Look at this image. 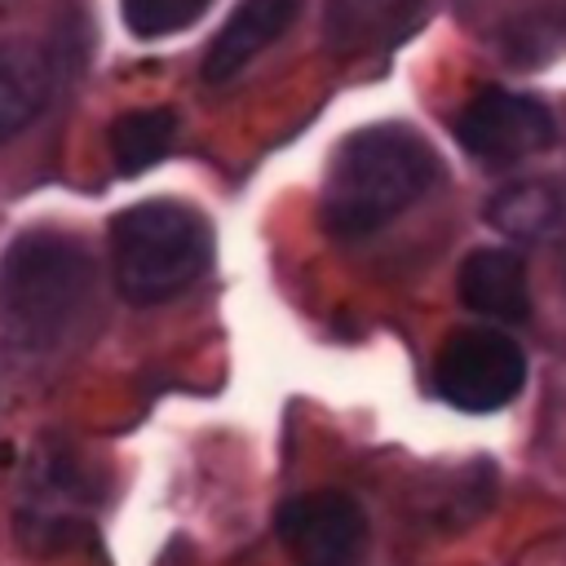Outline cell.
<instances>
[{
    "instance_id": "obj_11",
    "label": "cell",
    "mask_w": 566,
    "mask_h": 566,
    "mask_svg": "<svg viewBox=\"0 0 566 566\" xmlns=\"http://www.w3.org/2000/svg\"><path fill=\"white\" fill-rule=\"evenodd\" d=\"M486 217L500 234L517 243H553L566 234V199L548 181H513L491 203Z\"/></svg>"
},
{
    "instance_id": "obj_13",
    "label": "cell",
    "mask_w": 566,
    "mask_h": 566,
    "mask_svg": "<svg viewBox=\"0 0 566 566\" xmlns=\"http://www.w3.org/2000/svg\"><path fill=\"white\" fill-rule=\"evenodd\" d=\"M119 4H124L128 31L142 40H155V35H172L190 27L212 0H119Z\"/></svg>"
},
{
    "instance_id": "obj_8",
    "label": "cell",
    "mask_w": 566,
    "mask_h": 566,
    "mask_svg": "<svg viewBox=\"0 0 566 566\" xmlns=\"http://www.w3.org/2000/svg\"><path fill=\"white\" fill-rule=\"evenodd\" d=\"M460 301L495 323H522L531 314V287H526V265L509 248H478L460 265Z\"/></svg>"
},
{
    "instance_id": "obj_6",
    "label": "cell",
    "mask_w": 566,
    "mask_h": 566,
    "mask_svg": "<svg viewBox=\"0 0 566 566\" xmlns=\"http://www.w3.org/2000/svg\"><path fill=\"white\" fill-rule=\"evenodd\" d=\"M279 539L296 566H354L367 544V517L340 491H310L279 509Z\"/></svg>"
},
{
    "instance_id": "obj_3",
    "label": "cell",
    "mask_w": 566,
    "mask_h": 566,
    "mask_svg": "<svg viewBox=\"0 0 566 566\" xmlns=\"http://www.w3.org/2000/svg\"><path fill=\"white\" fill-rule=\"evenodd\" d=\"M212 265L208 221L172 199L133 203L111 226V270L115 287L133 305H159L186 292Z\"/></svg>"
},
{
    "instance_id": "obj_2",
    "label": "cell",
    "mask_w": 566,
    "mask_h": 566,
    "mask_svg": "<svg viewBox=\"0 0 566 566\" xmlns=\"http://www.w3.org/2000/svg\"><path fill=\"white\" fill-rule=\"evenodd\" d=\"M93 292V261L62 230H27L0 256V336L22 354H44L71 336Z\"/></svg>"
},
{
    "instance_id": "obj_12",
    "label": "cell",
    "mask_w": 566,
    "mask_h": 566,
    "mask_svg": "<svg viewBox=\"0 0 566 566\" xmlns=\"http://www.w3.org/2000/svg\"><path fill=\"white\" fill-rule=\"evenodd\" d=\"M177 137V115L168 106H150V111H128L111 124V155L119 172H146L150 164H159L168 155Z\"/></svg>"
},
{
    "instance_id": "obj_4",
    "label": "cell",
    "mask_w": 566,
    "mask_h": 566,
    "mask_svg": "<svg viewBox=\"0 0 566 566\" xmlns=\"http://www.w3.org/2000/svg\"><path fill=\"white\" fill-rule=\"evenodd\" d=\"M522 380H526V354L517 349L513 336L491 327L455 332L433 363L438 394L460 411H500L504 402L517 398Z\"/></svg>"
},
{
    "instance_id": "obj_9",
    "label": "cell",
    "mask_w": 566,
    "mask_h": 566,
    "mask_svg": "<svg viewBox=\"0 0 566 566\" xmlns=\"http://www.w3.org/2000/svg\"><path fill=\"white\" fill-rule=\"evenodd\" d=\"M424 0H332L327 40L336 53H371L398 44L420 22Z\"/></svg>"
},
{
    "instance_id": "obj_1",
    "label": "cell",
    "mask_w": 566,
    "mask_h": 566,
    "mask_svg": "<svg viewBox=\"0 0 566 566\" xmlns=\"http://www.w3.org/2000/svg\"><path fill=\"white\" fill-rule=\"evenodd\" d=\"M433 177H438V159L424 146V137H416L411 128L402 124L358 128L354 137H345V146L327 168V186L318 203L323 226L345 239L371 234L385 221H394L402 208H411Z\"/></svg>"
},
{
    "instance_id": "obj_5",
    "label": "cell",
    "mask_w": 566,
    "mask_h": 566,
    "mask_svg": "<svg viewBox=\"0 0 566 566\" xmlns=\"http://www.w3.org/2000/svg\"><path fill=\"white\" fill-rule=\"evenodd\" d=\"M553 115L544 102L526 97V93H509V88H486L478 93L460 119H455V137L460 146L482 159V164H517L526 155H539L544 146H553Z\"/></svg>"
},
{
    "instance_id": "obj_10",
    "label": "cell",
    "mask_w": 566,
    "mask_h": 566,
    "mask_svg": "<svg viewBox=\"0 0 566 566\" xmlns=\"http://www.w3.org/2000/svg\"><path fill=\"white\" fill-rule=\"evenodd\" d=\"M53 66L35 44H0V142L18 137L49 102Z\"/></svg>"
},
{
    "instance_id": "obj_7",
    "label": "cell",
    "mask_w": 566,
    "mask_h": 566,
    "mask_svg": "<svg viewBox=\"0 0 566 566\" xmlns=\"http://www.w3.org/2000/svg\"><path fill=\"white\" fill-rule=\"evenodd\" d=\"M301 4L305 0H239L203 53V80L208 84L234 80L256 53H265L301 18Z\"/></svg>"
}]
</instances>
